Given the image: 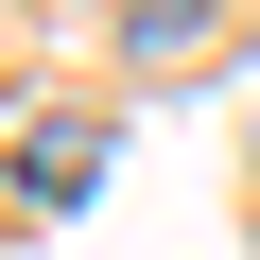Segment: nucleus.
Masks as SVG:
<instances>
[{
    "instance_id": "nucleus-1",
    "label": "nucleus",
    "mask_w": 260,
    "mask_h": 260,
    "mask_svg": "<svg viewBox=\"0 0 260 260\" xmlns=\"http://www.w3.org/2000/svg\"><path fill=\"white\" fill-rule=\"evenodd\" d=\"M87 174H104L87 121H35V139H18V191H87Z\"/></svg>"
}]
</instances>
